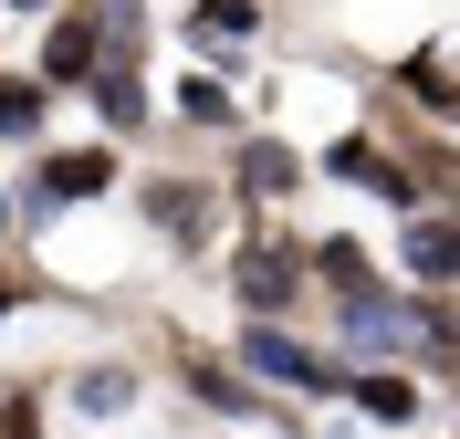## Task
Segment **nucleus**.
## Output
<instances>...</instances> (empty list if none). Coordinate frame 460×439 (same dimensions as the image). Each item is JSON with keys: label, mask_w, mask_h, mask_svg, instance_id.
Returning <instances> with one entry per match:
<instances>
[{"label": "nucleus", "mask_w": 460, "mask_h": 439, "mask_svg": "<svg viewBox=\"0 0 460 439\" xmlns=\"http://www.w3.org/2000/svg\"><path fill=\"white\" fill-rule=\"evenodd\" d=\"M94 53H105V11H74V22L53 31V42H42V74H94Z\"/></svg>", "instance_id": "obj_1"}, {"label": "nucleus", "mask_w": 460, "mask_h": 439, "mask_svg": "<svg viewBox=\"0 0 460 439\" xmlns=\"http://www.w3.org/2000/svg\"><path fill=\"white\" fill-rule=\"evenodd\" d=\"M42 126V84H0V136H31Z\"/></svg>", "instance_id": "obj_10"}, {"label": "nucleus", "mask_w": 460, "mask_h": 439, "mask_svg": "<svg viewBox=\"0 0 460 439\" xmlns=\"http://www.w3.org/2000/svg\"><path fill=\"white\" fill-rule=\"evenodd\" d=\"M22 11H31V0H22Z\"/></svg>", "instance_id": "obj_13"}, {"label": "nucleus", "mask_w": 460, "mask_h": 439, "mask_svg": "<svg viewBox=\"0 0 460 439\" xmlns=\"http://www.w3.org/2000/svg\"><path fill=\"white\" fill-rule=\"evenodd\" d=\"M335 178H356V189H376V199H419V178H398L367 136H345V146H335Z\"/></svg>", "instance_id": "obj_2"}, {"label": "nucleus", "mask_w": 460, "mask_h": 439, "mask_svg": "<svg viewBox=\"0 0 460 439\" xmlns=\"http://www.w3.org/2000/svg\"><path fill=\"white\" fill-rule=\"evenodd\" d=\"M0 303H11V293H0Z\"/></svg>", "instance_id": "obj_12"}, {"label": "nucleus", "mask_w": 460, "mask_h": 439, "mask_svg": "<svg viewBox=\"0 0 460 439\" xmlns=\"http://www.w3.org/2000/svg\"><path fill=\"white\" fill-rule=\"evenodd\" d=\"M356 398H367V408H376V418H408V408H419V398H408V387H398V377H367V387H356Z\"/></svg>", "instance_id": "obj_11"}, {"label": "nucleus", "mask_w": 460, "mask_h": 439, "mask_svg": "<svg viewBox=\"0 0 460 439\" xmlns=\"http://www.w3.org/2000/svg\"><path fill=\"white\" fill-rule=\"evenodd\" d=\"M408 272H419V283H450L460 272V220H419V231H408Z\"/></svg>", "instance_id": "obj_4"}, {"label": "nucleus", "mask_w": 460, "mask_h": 439, "mask_svg": "<svg viewBox=\"0 0 460 439\" xmlns=\"http://www.w3.org/2000/svg\"><path fill=\"white\" fill-rule=\"evenodd\" d=\"M293 178H304V168H293V146H272V136L241 146V189H293Z\"/></svg>", "instance_id": "obj_8"}, {"label": "nucleus", "mask_w": 460, "mask_h": 439, "mask_svg": "<svg viewBox=\"0 0 460 439\" xmlns=\"http://www.w3.org/2000/svg\"><path fill=\"white\" fill-rule=\"evenodd\" d=\"M241 356H252V377H283V387H324V366H314V356H304V346H283L272 324H261V335H252V346H241Z\"/></svg>", "instance_id": "obj_3"}, {"label": "nucleus", "mask_w": 460, "mask_h": 439, "mask_svg": "<svg viewBox=\"0 0 460 439\" xmlns=\"http://www.w3.org/2000/svg\"><path fill=\"white\" fill-rule=\"evenodd\" d=\"M178 116H189V126H230L241 105H230V84H209V74H189V84H178Z\"/></svg>", "instance_id": "obj_9"}, {"label": "nucleus", "mask_w": 460, "mask_h": 439, "mask_svg": "<svg viewBox=\"0 0 460 439\" xmlns=\"http://www.w3.org/2000/svg\"><path fill=\"white\" fill-rule=\"evenodd\" d=\"M94 105H105V126H137V116H146V94H137V74H126V63H105V74H94Z\"/></svg>", "instance_id": "obj_7"}, {"label": "nucleus", "mask_w": 460, "mask_h": 439, "mask_svg": "<svg viewBox=\"0 0 460 439\" xmlns=\"http://www.w3.org/2000/svg\"><path fill=\"white\" fill-rule=\"evenodd\" d=\"M105 157H53V168H42V199H94V189H105Z\"/></svg>", "instance_id": "obj_6"}, {"label": "nucleus", "mask_w": 460, "mask_h": 439, "mask_svg": "<svg viewBox=\"0 0 460 439\" xmlns=\"http://www.w3.org/2000/svg\"><path fill=\"white\" fill-rule=\"evenodd\" d=\"M283 293H293V251H241V303L252 314H272Z\"/></svg>", "instance_id": "obj_5"}]
</instances>
